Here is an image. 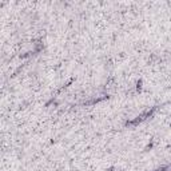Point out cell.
Segmentation results:
<instances>
[{
    "label": "cell",
    "mask_w": 171,
    "mask_h": 171,
    "mask_svg": "<svg viewBox=\"0 0 171 171\" xmlns=\"http://www.w3.org/2000/svg\"><path fill=\"white\" fill-rule=\"evenodd\" d=\"M155 111V107L151 110V111H147V112H144V114H142L140 116H138V118L135 119V120H131V122H128L127 124H136V123H139V122H142V120H144L146 118H148V116H151L152 115V112Z\"/></svg>",
    "instance_id": "cell-1"
},
{
    "label": "cell",
    "mask_w": 171,
    "mask_h": 171,
    "mask_svg": "<svg viewBox=\"0 0 171 171\" xmlns=\"http://www.w3.org/2000/svg\"><path fill=\"white\" fill-rule=\"evenodd\" d=\"M166 170H167V166H164V167L158 168V170H155V171H166Z\"/></svg>",
    "instance_id": "cell-2"
}]
</instances>
